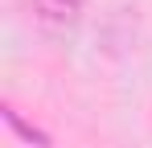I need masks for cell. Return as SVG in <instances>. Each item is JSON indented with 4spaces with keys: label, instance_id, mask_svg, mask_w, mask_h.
Returning a JSON list of instances; mask_svg holds the SVG:
<instances>
[{
    "label": "cell",
    "instance_id": "obj_2",
    "mask_svg": "<svg viewBox=\"0 0 152 148\" xmlns=\"http://www.w3.org/2000/svg\"><path fill=\"white\" fill-rule=\"evenodd\" d=\"M4 119L12 123V127H17V132H21V136H25L29 144H33V140H37V148H50L45 144V136H41V132H37V127H29L25 119H21V115H17V111H12V107H4Z\"/></svg>",
    "mask_w": 152,
    "mask_h": 148
},
{
    "label": "cell",
    "instance_id": "obj_1",
    "mask_svg": "<svg viewBox=\"0 0 152 148\" xmlns=\"http://www.w3.org/2000/svg\"><path fill=\"white\" fill-rule=\"evenodd\" d=\"M33 8H37V21H41V25L66 29V25H74L78 17H82L86 0H33Z\"/></svg>",
    "mask_w": 152,
    "mask_h": 148
}]
</instances>
